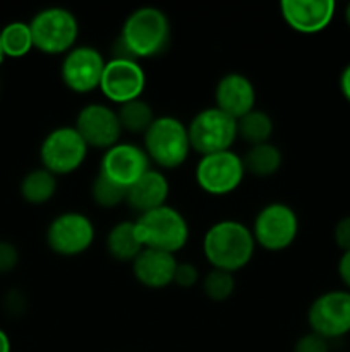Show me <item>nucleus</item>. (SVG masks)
<instances>
[{"label": "nucleus", "mask_w": 350, "mask_h": 352, "mask_svg": "<svg viewBox=\"0 0 350 352\" xmlns=\"http://www.w3.org/2000/svg\"><path fill=\"white\" fill-rule=\"evenodd\" d=\"M256 241L249 227L239 220H220L206 230L202 237V253L216 270H242L253 260Z\"/></svg>", "instance_id": "obj_2"}, {"label": "nucleus", "mask_w": 350, "mask_h": 352, "mask_svg": "<svg viewBox=\"0 0 350 352\" xmlns=\"http://www.w3.org/2000/svg\"><path fill=\"white\" fill-rule=\"evenodd\" d=\"M201 285H202V292H205L211 301L223 302L233 294V289H235V278H233V274H230V272L211 268V270L205 275Z\"/></svg>", "instance_id": "obj_26"}, {"label": "nucleus", "mask_w": 350, "mask_h": 352, "mask_svg": "<svg viewBox=\"0 0 350 352\" xmlns=\"http://www.w3.org/2000/svg\"><path fill=\"white\" fill-rule=\"evenodd\" d=\"M19 250L9 241H0V275H7L19 265Z\"/></svg>", "instance_id": "obj_28"}, {"label": "nucleus", "mask_w": 350, "mask_h": 352, "mask_svg": "<svg viewBox=\"0 0 350 352\" xmlns=\"http://www.w3.org/2000/svg\"><path fill=\"white\" fill-rule=\"evenodd\" d=\"M199 282V272L192 263H177L174 275V284L182 289L194 287Z\"/></svg>", "instance_id": "obj_30"}, {"label": "nucleus", "mask_w": 350, "mask_h": 352, "mask_svg": "<svg viewBox=\"0 0 350 352\" xmlns=\"http://www.w3.org/2000/svg\"><path fill=\"white\" fill-rule=\"evenodd\" d=\"M345 21H347V24H349V28H350V3L345 7Z\"/></svg>", "instance_id": "obj_36"}, {"label": "nucleus", "mask_w": 350, "mask_h": 352, "mask_svg": "<svg viewBox=\"0 0 350 352\" xmlns=\"http://www.w3.org/2000/svg\"><path fill=\"white\" fill-rule=\"evenodd\" d=\"M0 91H2V82H0Z\"/></svg>", "instance_id": "obj_38"}, {"label": "nucleus", "mask_w": 350, "mask_h": 352, "mask_svg": "<svg viewBox=\"0 0 350 352\" xmlns=\"http://www.w3.org/2000/svg\"><path fill=\"white\" fill-rule=\"evenodd\" d=\"M143 138L148 158L160 168L180 167L192 151L187 124L177 117H156Z\"/></svg>", "instance_id": "obj_3"}, {"label": "nucleus", "mask_w": 350, "mask_h": 352, "mask_svg": "<svg viewBox=\"0 0 350 352\" xmlns=\"http://www.w3.org/2000/svg\"><path fill=\"white\" fill-rule=\"evenodd\" d=\"M250 232L256 246L278 253L290 248L297 239L299 217L295 210L285 203H270L257 212Z\"/></svg>", "instance_id": "obj_8"}, {"label": "nucleus", "mask_w": 350, "mask_h": 352, "mask_svg": "<svg viewBox=\"0 0 350 352\" xmlns=\"http://www.w3.org/2000/svg\"><path fill=\"white\" fill-rule=\"evenodd\" d=\"M0 43L5 57L21 58L33 50V36H31L30 23L14 21L0 30Z\"/></svg>", "instance_id": "obj_24"}, {"label": "nucleus", "mask_w": 350, "mask_h": 352, "mask_svg": "<svg viewBox=\"0 0 350 352\" xmlns=\"http://www.w3.org/2000/svg\"><path fill=\"white\" fill-rule=\"evenodd\" d=\"M45 239L55 254L78 256L91 248L95 241V226L84 213L65 212L51 220Z\"/></svg>", "instance_id": "obj_10"}, {"label": "nucleus", "mask_w": 350, "mask_h": 352, "mask_svg": "<svg viewBox=\"0 0 350 352\" xmlns=\"http://www.w3.org/2000/svg\"><path fill=\"white\" fill-rule=\"evenodd\" d=\"M105 64L106 60L102 52L88 45H79L69 50L62 60V82L79 95L95 91L100 89Z\"/></svg>", "instance_id": "obj_13"}, {"label": "nucleus", "mask_w": 350, "mask_h": 352, "mask_svg": "<svg viewBox=\"0 0 350 352\" xmlns=\"http://www.w3.org/2000/svg\"><path fill=\"white\" fill-rule=\"evenodd\" d=\"M215 103L216 109L237 120L256 109V88L247 76L229 72L216 82Z\"/></svg>", "instance_id": "obj_17"}, {"label": "nucleus", "mask_w": 350, "mask_h": 352, "mask_svg": "<svg viewBox=\"0 0 350 352\" xmlns=\"http://www.w3.org/2000/svg\"><path fill=\"white\" fill-rule=\"evenodd\" d=\"M333 0H281L280 12L290 30L302 34H316L328 28L335 16Z\"/></svg>", "instance_id": "obj_16"}, {"label": "nucleus", "mask_w": 350, "mask_h": 352, "mask_svg": "<svg viewBox=\"0 0 350 352\" xmlns=\"http://www.w3.org/2000/svg\"><path fill=\"white\" fill-rule=\"evenodd\" d=\"M168 192H170V184L163 172L150 168L127 189L126 203L134 212L143 215V213L167 205Z\"/></svg>", "instance_id": "obj_19"}, {"label": "nucleus", "mask_w": 350, "mask_h": 352, "mask_svg": "<svg viewBox=\"0 0 350 352\" xmlns=\"http://www.w3.org/2000/svg\"><path fill=\"white\" fill-rule=\"evenodd\" d=\"M178 261L175 254L144 248L132 261V274L141 285L148 289H165L174 284Z\"/></svg>", "instance_id": "obj_18"}, {"label": "nucleus", "mask_w": 350, "mask_h": 352, "mask_svg": "<svg viewBox=\"0 0 350 352\" xmlns=\"http://www.w3.org/2000/svg\"><path fill=\"white\" fill-rule=\"evenodd\" d=\"M143 250L144 246L137 237L136 226L130 220L115 223L106 236V251L115 261L132 263Z\"/></svg>", "instance_id": "obj_20"}, {"label": "nucleus", "mask_w": 350, "mask_h": 352, "mask_svg": "<svg viewBox=\"0 0 350 352\" xmlns=\"http://www.w3.org/2000/svg\"><path fill=\"white\" fill-rule=\"evenodd\" d=\"M3 309H5L7 315L10 316H21L24 311H26V298L21 291L17 289H12L5 294L3 298Z\"/></svg>", "instance_id": "obj_31"}, {"label": "nucleus", "mask_w": 350, "mask_h": 352, "mask_svg": "<svg viewBox=\"0 0 350 352\" xmlns=\"http://www.w3.org/2000/svg\"><path fill=\"white\" fill-rule=\"evenodd\" d=\"M192 151L202 155L232 148L237 140V120L216 107L199 110L187 124Z\"/></svg>", "instance_id": "obj_6"}, {"label": "nucleus", "mask_w": 350, "mask_h": 352, "mask_svg": "<svg viewBox=\"0 0 350 352\" xmlns=\"http://www.w3.org/2000/svg\"><path fill=\"white\" fill-rule=\"evenodd\" d=\"M242 162L244 168L249 174L256 175V177H270V175L277 174L278 168L281 167L283 155H281L280 148L275 146L273 143H263L250 146L242 157Z\"/></svg>", "instance_id": "obj_22"}, {"label": "nucleus", "mask_w": 350, "mask_h": 352, "mask_svg": "<svg viewBox=\"0 0 350 352\" xmlns=\"http://www.w3.org/2000/svg\"><path fill=\"white\" fill-rule=\"evenodd\" d=\"M340 89H342V95L345 96L347 102L350 103V64L343 69L342 76H340Z\"/></svg>", "instance_id": "obj_34"}, {"label": "nucleus", "mask_w": 350, "mask_h": 352, "mask_svg": "<svg viewBox=\"0 0 350 352\" xmlns=\"http://www.w3.org/2000/svg\"><path fill=\"white\" fill-rule=\"evenodd\" d=\"M172 28L167 14L156 7H139L126 17L113 45V57L154 58L170 45Z\"/></svg>", "instance_id": "obj_1"}, {"label": "nucleus", "mask_w": 350, "mask_h": 352, "mask_svg": "<svg viewBox=\"0 0 350 352\" xmlns=\"http://www.w3.org/2000/svg\"><path fill=\"white\" fill-rule=\"evenodd\" d=\"M88 148L74 126L57 127L40 144L41 167L54 175L72 174L84 164Z\"/></svg>", "instance_id": "obj_7"}, {"label": "nucleus", "mask_w": 350, "mask_h": 352, "mask_svg": "<svg viewBox=\"0 0 350 352\" xmlns=\"http://www.w3.org/2000/svg\"><path fill=\"white\" fill-rule=\"evenodd\" d=\"M333 239L343 253L350 251V217H343L336 222L335 230H333Z\"/></svg>", "instance_id": "obj_32"}, {"label": "nucleus", "mask_w": 350, "mask_h": 352, "mask_svg": "<svg viewBox=\"0 0 350 352\" xmlns=\"http://www.w3.org/2000/svg\"><path fill=\"white\" fill-rule=\"evenodd\" d=\"M75 129L81 134L89 148L108 150L120 143L122 126L117 110L103 103H89L79 110L75 117Z\"/></svg>", "instance_id": "obj_14"}, {"label": "nucleus", "mask_w": 350, "mask_h": 352, "mask_svg": "<svg viewBox=\"0 0 350 352\" xmlns=\"http://www.w3.org/2000/svg\"><path fill=\"white\" fill-rule=\"evenodd\" d=\"M338 275H340V278H342L343 285H345L350 292V251L343 253L342 258H340Z\"/></svg>", "instance_id": "obj_33"}, {"label": "nucleus", "mask_w": 350, "mask_h": 352, "mask_svg": "<svg viewBox=\"0 0 350 352\" xmlns=\"http://www.w3.org/2000/svg\"><path fill=\"white\" fill-rule=\"evenodd\" d=\"M146 88V74L141 64L132 58L112 57L103 69L100 89L110 102L124 105L141 98Z\"/></svg>", "instance_id": "obj_12"}, {"label": "nucleus", "mask_w": 350, "mask_h": 352, "mask_svg": "<svg viewBox=\"0 0 350 352\" xmlns=\"http://www.w3.org/2000/svg\"><path fill=\"white\" fill-rule=\"evenodd\" d=\"M141 244L150 250L175 254L189 241V223L174 206L163 205L143 213L134 220Z\"/></svg>", "instance_id": "obj_4"}, {"label": "nucleus", "mask_w": 350, "mask_h": 352, "mask_svg": "<svg viewBox=\"0 0 350 352\" xmlns=\"http://www.w3.org/2000/svg\"><path fill=\"white\" fill-rule=\"evenodd\" d=\"M12 351V346H10V339L7 336L5 330L0 329V352H10Z\"/></svg>", "instance_id": "obj_35"}, {"label": "nucleus", "mask_w": 350, "mask_h": 352, "mask_svg": "<svg viewBox=\"0 0 350 352\" xmlns=\"http://www.w3.org/2000/svg\"><path fill=\"white\" fill-rule=\"evenodd\" d=\"M5 60V55H3V50H2V43H0V64Z\"/></svg>", "instance_id": "obj_37"}, {"label": "nucleus", "mask_w": 350, "mask_h": 352, "mask_svg": "<svg viewBox=\"0 0 350 352\" xmlns=\"http://www.w3.org/2000/svg\"><path fill=\"white\" fill-rule=\"evenodd\" d=\"M294 352H329V344L325 337L309 332L295 342Z\"/></svg>", "instance_id": "obj_29"}, {"label": "nucleus", "mask_w": 350, "mask_h": 352, "mask_svg": "<svg viewBox=\"0 0 350 352\" xmlns=\"http://www.w3.org/2000/svg\"><path fill=\"white\" fill-rule=\"evenodd\" d=\"M271 134H273V119L264 110L254 109L237 119V138L244 140L250 146L270 143Z\"/></svg>", "instance_id": "obj_23"}, {"label": "nucleus", "mask_w": 350, "mask_h": 352, "mask_svg": "<svg viewBox=\"0 0 350 352\" xmlns=\"http://www.w3.org/2000/svg\"><path fill=\"white\" fill-rule=\"evenodd\" d=\"M57 192V175L40 167L30 170L19 182V195L30 205H45Z\"/></svg>", "instance_id": "obj_21"}, {"label": "nucleus", "mask_w": 350, "mask_h": 352, "mask_svg": "<svg viewBox=\"0 0 350 352\" xmlns=\"http://www.w3.org/2000/svg\"><path fill=\"white\" fill-rule=\"evenodd\" d=\"M33 47L47 55L67 54L79 38V21L64 7L41 9L30 21Z\"/></svg>", "instance_id": "obj_5"}, {"label": "nucleus", "mask_w": 350, "mask_h": 352, "mask_svg": "<svg viewBox=\"0 0 350 352\" xmlns=\"http://www.w3.org/2000/svg\"><path fill=\"white\" fill-rule=\"evenodd\" d=\"M117 116H119L122 131L134 134H143V136L150 129L153 120L156 119L151 105L148 102H144L143 98H137L132 100V102L124 103V105H119Z\"/></svg>", "instance_id": "obj_25"}, {"label": "nucleus", "mask_w": 350, "mask_h": 352, "mask_svg": "<svg viewBox=\"0 0 350 352\" xmlns=\"http://www.w3.org/2000/svg\"><path fill=\"white\" fill-rule=\"evenodd\" d=\"M307 323L311 332L326 340L340 339L350 332V292L328 291L309 306Z\"/></svg>", "instance_id": "obj_11"}, {"label": "nucleus", "mask_w": 350, "mask_h": 352, "mask_svg": "<svg viewBox=\"0 0 350 352\" xmlns=\"http://www.w3.org/2000/svg\"><path fill=\"white\" fill-rule=\"evenodd\" d=\"M126 195L127 189L108 181V179L100 174L96 175L91 184L93 201L102 206V208H115L120 203H126Z\"/></svg>", "instance_id": "obj_27"}, {"label": "nucleus", "mask_w": 350, "mask_h": 352, "mask_svg": "<svg viewBox=\"0 0 350 352\" xmlns=\"http://www.w3.org/2000/svg\"><path fill=\"white\" fill-rule=\"evenodd\" d=\"M150 168L151 162L144 148L132 143H117L105 150L100 160L98 174L124 189H129Z\"/></svg>", "instance_id": "obj_15"}, {"label": "nucleus", "mask_w": 350, "mask_h": 352, "mask_svg": "<svg viewBox=\"0 0 350 352\" xmlns=\"http://www.w3.org/2000/svg\"><path fill=\"white\" fill-rule=\"evenodd\" d=\"M246 168L240 155L226 150L202 155L194 170L199 189L211 196H226L235 191L244 181Z\"/></svg>", "instance_id": "obj_9"}]
</instances>
